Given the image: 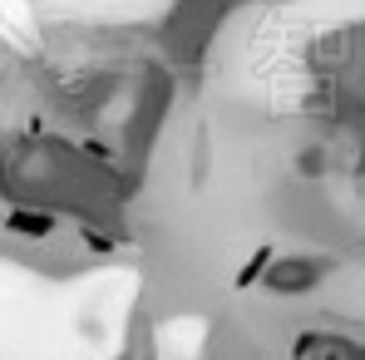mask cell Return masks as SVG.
Segmentation results:
<instances>
[{"mask_svg":"<svg viewBox=\"0 0 365 360\" xmlns=\"http://www.w3.org/2000/svg\"><path fill=\"white\" fill-rule=\"evenodd\" d=\"M267 287L282 292V297L311 292V287H321V262H316V257H287V262H277V267L267 272Z\"/></svg>","mask_w":365,"mask_h":360,"instance_id":"1","label":"cell"},{"mask_svg":"<svg viewBox=\"0 0 365 360\" xmlns=\"http://www.w3.org/2000/svg\"><path fill=\"white\" fill-rule=\"evenodd\" d=\"M5 227L15 232V237H30V242H50L55 237V212H45V207H25V202H15L10 212H5Z\"/></svg>","mask_w":365,"mask_h":360,"instance_id":"2","label":"cell"}]
</instances>
